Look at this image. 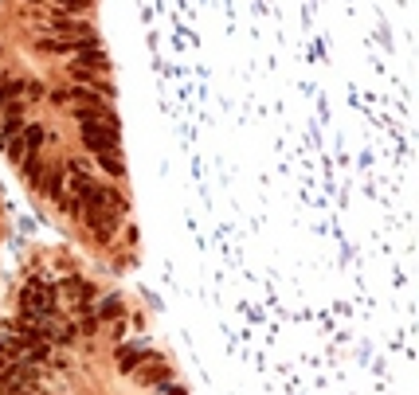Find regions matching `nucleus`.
<instances>
[{"label": "nucleus", "mask_w": 419, "mask_h": 395, "mask_svg": "<svg viewBox=\"0 0 419 395\" xmlns=\"http://www.w3.org/2000/svg\"><path fill=\"white\" fill-rule=\"evenodd\" d=\"M83 145L91 153H110L117 149V129L106 122H83Z\"/></svg>", "instance_id": "3"}, {"label": "nucleus", "mask_w": 419, "mask_h": 395, "mask_svg": "<svg viewBox=\"0 0 419 395\" xmlns=\"http://www.w3.org/2000/svg\"><path fill=\"white\" fill-rule=\"evenodd\" d=\"M55 4L63 12H75V16H79V12H91V0H55Z\"/></svg>", "instance_id": "16"}, {"label": "nucleus", "mask_w": 419, "mask_h": 395, "mask_svg": "<svg viewBox=\"0 0 419 395\" xmlns=\"http://www.w3.org/2000/svg\"><path fill=\"white\" fill-rule=\"evenodd\" d=\"M20 317H32V321H51L55 317V286L43 282V278H32L24 290H20Z\"/></svg>", "instance_id": "1"}, {"label": "nucleus", "mask_w": 419, "mask_h": 395, "mask_svg": "<svg viewBox=\"0 0 419 395\" xmlns=\"http://www.w3.org/2000/svg\"><path fill=\"white\" fill-rule=\"evenodd\" d=\"M35 184H40V192L47 196V200H55V204L67 200V196H63V188H67V184H63V172H59V168H43Z\"/></svg>", "instance_id": "8"}, {"label": "nucleus", "mask_w": 419, "mask_h": 395, "mask_svg": "<svg viewBox=\"0 0 419 395\" xmlns=\"http://www.w3.org/2000/svg\"><path fill=\"white\" fill-rule=\"evenodd\" d=\"M51 102H55V106H67V102H71L67 86H59V90H51Z\"/></svg>", "instance_id": "18"}, {"label": "nucleus", "mask_w": 419, "mask_h": 395, "mask_svg": "<svg viewBox=\"0 0 419 395\" xmlns=\"http://www.w3.org/2000/svg\"><path fill=\"white\" fill-rule=\"evenodd\" d=\"M24 98H43V83H35V78H24Z\"/></svg>", "instance_id": "17"}, {"label": "nucleus", "mask_w": 419, "mask_h": 395, "mask_svg": "<svg viewBox=\"0 0 419 395\" xmlns=\"http://www.w3.org/2000/svg\"><path fill=\"white\" fill-rule=\"evenodd\" d=\"M71 67H83V71H110V59H106V51L94 43V47H79L75 55H71Z\"/></svg>", "instance_id": "7"}, {"label": "nucleus", "mask_w": 419, "mask_h": 395, "mask_svg": "<svg viewBox=\"0 0 419 395\" xmlns=\"http://www.w3.org/2000/svg\"><path fill=\"white\" fill-rule=\"evenodd\" d=\"M24 126H28V122H24V106L12 98L8 106H4V114H0V145L8 141V137H16Z\"/></svg>", "instance_id": "5"}, {"label": "nucleus", "mask_w": 419, "mask_h": 395, "mask_svg": "<svg viewBox=\"0 0 419 395\" xmlns=\"http://www.w3.org/2000/svg\"><path fill=\"white\" fill-rule=\"evenodd\" d=\"M94 157H98V165L106 168V172H110L114 180H122V177H126V165L117 160V149H110V153H94Z\"/></svg>", "instance_id": "12"}, {"label": "nucleus", "mask_w": 419, "mask_h": 395, "mask_svg": "<svg viewBox=\"0 0 419 395\" xmlns=\"http://www.w3.org/2000/svg\"><path fill=\"white\" fill-rule=\"evenodd\" d=\"M94 313H98V321H122L126 317V302H122V294H106V297H98Z\"/></svg>", "instance_id": "9"}, {"label": "nucleus", "mask_w": 419, "mask_h": 395, "mask_svg": "<svg viewBox=\"0 0 419 395\" xmlns=\"http://www.w3.org/2000/svg\"><path fill=\"white\" fill-rule=\"evenodd\" d=\"M130 376H134L142 387H161L168 376H173V372H168V364L161 360V356H153V360H149V368H142V364H137V368L130 372Z\"/></svg>", "instance_id": "4"}, {"label": "nucleus", "mask_w": 419, "mask_h": 395, "mask_svg": "<svg viewBox=\"0 0 419 395\" xmlns=\"http://www.w3.org/2000/svg\"><path fill=\"white\" fill-rule=\"evenodd\" d=\"M63 290H67V294L75 297L79 305L94 297V286H91V282H83V278H63Z\"/></svg>", "instance_id": "11"}, {"label": "nucleus", "mask_w": 419, "mask_h": 395, "mask_svg": "<svg viewBox=\"0 0 419 395\" xmlns=\"http://www.w3.org/2000/svg\"><path fill=\"white\" fill-rule=\"evenodd\" d=\"M43 168H47V165H43V157H35V153H28V157L20 160V172H24V177L32 180V184L40 180V172H43Z\"/></svg>", "instance_id": "14"}, {"label": "nucleus", "mask_w": 419, "mask_h": 395, "mask_svg": "<svg viewBox=\"0 0 419 395\" xmlns=\"http://www.w3.org/2000/svg\"><path fill=\"white\" fill-rule=\"evenodd\" d=\"M20 137H24L28 153H35L43 141H47V129H43V126H24V129H20Z\"/></svg>", "instance_id": "13"}, {"label": "nucleus", "mask_w": 419, "mask_h": 395, "mask_svg": "<svg viewBox=\"0 0 419 395\" xmlns=\"http://www.w3.org/2000/svg\"><path fill=\"white\" fill-rule=\"evenodd\" d=\"M153 356H157V353H153V348H145V345H117V368L130 376L137 364H149Z\"/></svg>", "instance_id": "6"}, {"label": "nucleus", "mask_w": 419, "mask_h": 395, "mask_svg": "<svg viewBox=\"0 0 419 395\" xmlns=\"http://www.w3.org/2000/svg\"><path fill=\"white\" fill-rule=\"evenodd\" d=\"M4 153H8V157L20 165V160L28 157V145H24V137H20V134H16V137H8V141H4Z\"/></svg>", "instance_id": "15"}, {"label": "nucleus", "mask_w": 419, "mask_h": 395, "mask_svg": "<svg viewBox=\"0 0 419 395\" xmlns=\"http://www.w3.org/2000/svg\"><path fill=\"white\" fill-rule=\"evenodd\" d=\"M71 71V78H75L79 86H91V90H98L102 98H114V86L106 83V78H94L91 71H83V67H67Z\"/></svg>", "instance_id": "10"}, {"label": "nucleus", "mask_w": 419, "mask_h": 395, "mask_svg": "<svg viewBox=\"0 0 419 395\" xmlns=\"http://www.w3.org/2000/svg\"><path fill=\"white\" fill-rule=\"evenodd\" d=\"M83 219L91 223V231H94V239L98 243H110V239L117 235V228H122V211H114V208H83Z\"/></svg>", "instance_id": "2"}]
</instances>
